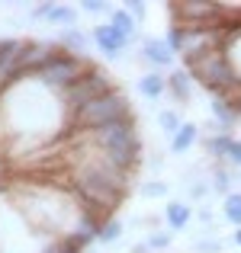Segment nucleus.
<instances>
[{
	"instance_id": "393cba45",
	"label": "nucleus",
	"mask_w": 241,
	"mask_h": 253,
	"mask_svg": "<svg viewBox=\"0 0 241 253\" xmlns=\"http://www.w3.org/2000/svg\"><path fill=\"white\" fill-rule=\"evenodd\" d=\"M209 192H212L209 179H203V176H199V179H186V196H190L193 202H203Z\"/></svg>"
},
{
	"instance_id": "a878e982",
	"label": "nucleus",
	"mask_w": 241,
	"mask_h": 253,
	"mask_svg": "<svg viewBox=\"0 0 241 253\" xmlns=\"http://www.w3.org/2000/svg\"><path fill=\"white\" fill-rule=\"evenodd\" d=\"M77 10H80V13H90V16H103V13L110 16V13L116 10V6H113V3H106V0H80V3H77Z\"/></svg>"
},
{
	"instance_id": "5701e85b",
	"label": "nucleus",
	"mask_w": 241,
	"mask_h": 253,
	"mask_svg": "<svg viewBox=\"0 0 241 253\" xmlns=\"http://www.w3.org/2000/svg\"><path fill=\"white\" fill-rule=\"evenodd\" d=\"M225 247H229L225 237H196L193 241V250L196 253H225Z\"/></svg>"
},
{
	"instance_id": "aec40b11",
	"label": "nucleus",
	"mask_w": 241,
	"mask_h": 253,
	"mask_svg": "<svg viewBox=\"0 0 241 253\" xmlns=\"http://www.w3.org/2000/svg\"><path fill=\"white\" fill-rule=\"evenodd\" d=\"M122 234H125V221H122V218H110V221L100 228V241L97 244H100V247H110V244H116Z\"/></svg>"
},
{
	"instance_id": "cd10ccee",
	"label": "nucleus",
	"mask_w": 241,
	"mask_h": 253,
	"mask_svg": "<svg viewBox=\"0 0 241 253\" xmlns=\"http://www.w3.org/2000/svg\"><path fill=\"white\" fill-rule=\"evenodd\" d=\"M52 0H45V3H32L29 6V23H45L49 19V13H52Z\"/></svg>"
},
{
	"instance_id": "6e6552de",
	"label": "nucleus",
	"mask_w": 241,
	"mask_h": 253,
	"mask_svg": "<svg viewBox=\"0 0 241 253\" xmlns=\"http://www.w3.org/2000/svg\"><path fill=\"white\" fill-rule=\"evenodd\" d=\"M90 39H93V45H97V51H100L103 58H122V55H125V48H129V42H125V39L119 36V32L113 29L110 23L93 26Z\"/></svg>"
},
{
	"instance_id": "2eb2a0df",
	"label": "nucleus",
	"mask_w": 241,
	"mask_h": 253,
	"mask_svg": "<svg viewBox=\"0 0 241 253\" xmlns=\"http://www.w3.org/2000/svg\"><path fill=\"white\" fill-rule=\"evenodd\" d=\"M138 93H142L148 103H158V99L167 93V77L158 74V71H151V74H142V77H138Z\"/></svg>"
},
{
	"instance_id": "2f4dec72",
	"label": "nucleus",
	"mask_w": 241,
	"mask_h": 253,
	"mask_svg": "<svg viewBox=\"0 0 241 253\" xmlns=\"http://www.w3.org/2000/svg\"><path fill=\"white\" fill-rule=\"evenodd\" d=\"M235 183H238V186H241V170H238V173H235Z\"/></svg>"
},
{
	"instance_id": "20e7f679",
	"label": "nucleus",
	"mask_w": 241,
	"mask_h": 253,
	"mask_svg": "<svg viewBox=\"0 0 241 253\" xmlns=\"http://www.w3.org/2000/svg\"><path fill=\"white\" fill-rule=\"evenodd\" d=\"M167 16L174 26H186V29H216L225 23L222 3H209V0H180V3H167Z\"/></svg>"
},
{
	"instance_id": "ddd939ff",
	"label": "nucleus",
	"mask_w": 241,
	"mask_h": 253,
	"mask_svg": "<svg viewBox=\"0 0 241 253\" xmlns=\"http://www.w3.org/2000/svg\"><path fill=\"white\" fill-rule=\"evenodd\" d=\"M106 23H110L113 29H116L129 45H132V42H138V23L129 16V10H125V6H116V10L110 13V19H106Z\"/></svg>"
},
{
	"instance_id": "7ed1b4c3",
	"label": "nucleus",
	"mask_w": 241,
	"mask_h": 253,
	"mask_svg": "<svg viewBox=\"0 0 241 253\" xmlns=\"http://www.w3.org/2000/svg\"><path fill=\"white\" fill-rule=\"evenodd\" d=\"M90 68H93V64L87 61L84 55H71L68 48H58V55L45 64L42 74H39L36 81L42 84V86H49L52 93H64L74 81H80Z\"/></svg>"
},
{
	"instance_id": "f257e3e1",
	"label": "nucleus",
	"mask_w": 241,
	"mask_h": 253,
	"mask_svg": "<svg viewBox=\"0 0 241 253\" xmlns=\"http://www.w3.org/2000/svg\"><path fill=\"white\" fill-rule=\"evenodd\" d=\"M125 119H135L132 103L122 90H113V93H106V96L93 99L90 106H84L80 112H74V116L68 119L61 135L71 141V138H77V135H90V131L106 128V125H113V122H125Z\"/></svg>"
},
{
	"instance_id": "f03ea898",
	"label": "nucleus",
	"mask_w": 241,
	"mask_h": 253,
	"mask_svg": "<svg viewBox=\"0 0 241 253\" xmlns=\"http://www.w3.org/2000/svg\"><path fill=\"white\" fill-rule=\"evenodd\" d=\"M113 90H119V86H116V81L110 77V71L93 64V68L87 71L80 81H74L68 90L61 93V106H64V112H68V119H71L74 112H80L84 106H90L93 99L106 96V93H113Z\"/></svg>"
},
{
	"instance_id": "a211bd4d",
	"label": "nucleus",
	"mask_w": 241,
	"mask_h": 253,
	"mask_svg": "<svg viewBox=\"0 0 241 253\" xmlns=\"http://www.w3.org/2000/svg\"><path fill=\"white\" fill-rule=\"evenodd\" d=\"M45 26H58V29H74L77 26V6L71 3H55L45 19Z\"/></svg>"
},
{
	"instance_id": "f3484780",
	"label": "nucleus",
	"mask_w": 241,
	"mask_h": 253,
	"mask_svg": "<svg viewBox=\"0 0 241 253\" xmlns=\"http://www.w3.org/2000/svg\"><path fill=\"white\" fill-rule=\"evenodd\" d=\"M232 144H235V135H229V131H219V135H209V138H203V148H206V154L212 157V161H229V151H232Z\"/></svg>"
},
{
	"instance_id": "4be33fe9",
	"label": "nucleus",
	"mask_w": 241,
	"mask_h": 253,
	"mask_svg": "<svg viewBox=\"0 0 241 253\" xmlns=\"http://www.w3.org/2000/svg\"><path fill=\"white\" fill-rule=\"evenodd\" d=\"M158 125H161V131H164V135L174 138L180 128H183V119H180L177 109H161V112H158Z\"/></svg>"
},
{
	"instance_id": "412c9836",
	"label": "nucleus",
	"mask_w": 241,
	"mask_h": 253,
	"mask_svg": "<svg viewBox=\"0 0 241 253\" xmlns=\"http://www.w3.org/2000/svg\"><path fill=\"white\" fill-rule=\"evenodd\" d=\"M222 218L229 224H235V228H241V192H232V196L222 199Z\"/></svg>"
},
{
	"instance_id": "7c9ffc66",
	"label": "nucleus",
	"mask_w": 241,
	"mask_h": 253,
	"mask_svg": "<svg viewBox=\"0 0 241 253\" xmlns=\"http://www.w3.org/2000/svg\"><path fill=\"white\" fill-rule=\"evenodd\" d=\"M232 244H235V247L241 250V228H235V237H232Z\"/></svg>"
},
{
	"instance_id": "4468645a",
	"label": "nucleus",
	"mask_w": 241,
	"mask_h": 253,
	"mask_svg": "<svg viewBox=\"0 0 241 253\" xmlns=\"http://www.w3.org/2000/svg\"><path fill=\"white\" fill-rule=\"evenodd\" d=\"M199 138H203L199 135V125L196 122H183V128L171 138V154H186V151H193Z\"/></svg>"
},
{
	"instance_id": "1a4fd4ad",
	"label": "nucleus",
	"mask_w": 241,
	"mask_h": 253,
	"mask_svg": "<svg viewBox=\"0 0 241 253\" xmlns=\"http://www.w3.org/2000/svg\"><path fill=\"white\" fill-rule=\"evenodd\" d=\"M138 55H142V61H148L151 68H158V71H164V68L174 71V58H177L164 39H151V36L138 42Z\"/></svg>"
},
{
	"instance_id": "0eeeda50",
	"label": "nucleus",
	"mask_w": 241,
	"mask_h": 253,
	"mask_svg": "<svg viewBox=\"0 0 241 253\" xmlns=\"http://www.w3.org/2000/svg\"><path fill=\"white\" fill-rule=\"evenodd\" d=\"M23 42H26V39H0V96L16 86L19 58H23Z\"/></svg>"
},
{
	"instance_id": "b1692460",
	"label": "nucleus",
	"mask_w": 241,
	"mask_h": 253,
	"mask_svg": "<svg viewBox=\"0 0 241 253\" xmlns=\"http://www.w3.org/2000/svg\"><path fill=\"white\" fill-rule=\"evenodd\" d=\"M171 241H174V231H151L148 237H145V244H148V250L151 253H158V250H171Z\"/></svg>"
},
{
	"instance_id": "c85d7f7f",
	"label": "nucleus",
	"mask_w": 241,
	"mask_h": 253,
	"mask_svg": "<svg viewBox=\"0 0 241 253\" xmlns=\"http://www.w3.org/2000/svg\"><path fill=\"white\" fill-rule=\"evenodd\" d=\"M125 10H129V16L135 19L138 26L148 19V3H142V0H129V3H125Z\"/></svg>"
},
{
	"instance_id": "bb28decb",
	"label": "nucleus",
	"mask_w": 241,
	"mask_h": 253,
	"mask_svg": "<svg viewBox=\"0 0 241 253\" xmlns=\"http://www.w3.org/2000/svg\"><path fill=\"white\" fill-rule=\"evenodd\" d=\"M167 192H171V189H167L164 179H145V183H142V196H148V199H164Z\"/></svg>"
},
{
	"instance_id": "dca6fc26",
	"label": "nucleus",
	"mask_w": 241,
	"mask_h": 253,
	"mask_svg": "<svg viewBox=\"0 0 241 253\" xmlns=\"http://www.w3.org/2000/svg\"><path fill=\"white\" fill-rule=\"evenodd\" d=\"M55 42L61 45V48H68L71 55H84V51L90 48L93 39H90V32H84V29H77V26H74V29H61V36H58Z\"/></svg>"
},
{
	"instance_id": "9d476101",
	"label": "nucleus",
	"mask_w": 241,
	"mask_h": 253,
	"mask_svg": "<svg viewBox=\"0 0 241 253\" xmlns=\"http://www.w3.org/2000/svg\"><path fill=\"white\" fill-rule=\"evenodd\" d=\"M209 112H212V122H216V128H219V131H229V135H232V128L241 122L235 103H229V99L212 96V99H209Z\"/></svg>"
},
{
	"instance_id": "f8f14e48",
	"label": "nucleus",
	"mask_w": 241,
	"mask_h": 253,
	"mask_svg": "<svg viewBox=\"0 0 241 253\" xmlns=\"http://www.w3.org/2000/svg\"><path fill=\"white\" fill-rule=\"evenodd\" d=\"M193 77H190V71L186 68H174L171 74H167V93H171V99H177V103H190L193 99Z\"/></svg>"
},
{
	"instance_id": "c756f323",
	"label": "nucleus",
	"mask_w": 241,
	"mask_h": 253,
	"mask_svg": "<svg viewBox=\"0 0 241 253\" xmlns=\"http://www.w3.org/2000/svg\"><path fill=\"white\" fill-rule=\"evenodd\" d=\"M225 164H232L235 170H241V138H235V144H232V151H229V161Z\"/></svg>"
},
{
	"instance_id": "6ab92c4d",
	"label": "nucleus",
	"mask_w": 241,
	"mask_h": 253,
	"mask_svg": "<svg viewBox=\"0 0 241 253\" xmlns=\"http://www.w3.org/2000/svg\"><path fill=\"white\" fill-rule=\"evenodd\" d=\"M209 186H212V192H219V196H232V186H235V173L232 170H225L222 164H216V167H212V176H209Z\"/></svg>"
},
{
	"instance_id": "39448f33",
	"label": "nucleus",
	"mask_w": 241,
	"mask_h": 253,
	"mask_svg": "<svg viewBox=\"0 0 241 253\" xmlns=\"http://www.w3.org/2000/svg\"><path fill=\"white\" fill-rule=\"evenodd\" d=\"M87 141L100 151V154H119V151H132L142 148V135L135 128V119H125V122H113L106 128H97L87 135Z\"/></svg>"
},
{
	"instance_id": "423d86ee",
	"label": "nucleus",
	"mask_w": 241,
	"mask_h": 253,
	"mask_svg": "<svg viewBox=\"0 0 241 253\" xmlns=\"http://www.w3.org/2000/svg\"><path fill=\"white\" fill-rule=\"evenodd\" d=\"M61 45L58 42H42V39H26L23 42V58H19V74H16V84L23 81H36L42 74V68L58 55Z\"/></svg>"
},
{
	"instance_id": "9b49d317",
	"label": "nucleus",
	"mask_w": 241,
	"mask_h": 253,
	"mask_svg": "<svg viewBox=\"0 0 241 253\" xmlns=\"http://www.w3.org/2000/svg\"><path fill=\"white\" fill-rule=\"evenodd\" d=\"M164 224H167V231H186L190 228V221H193V209L186 202H180V199H171V202H164Z\"/></svg>"
}]
</instances>
